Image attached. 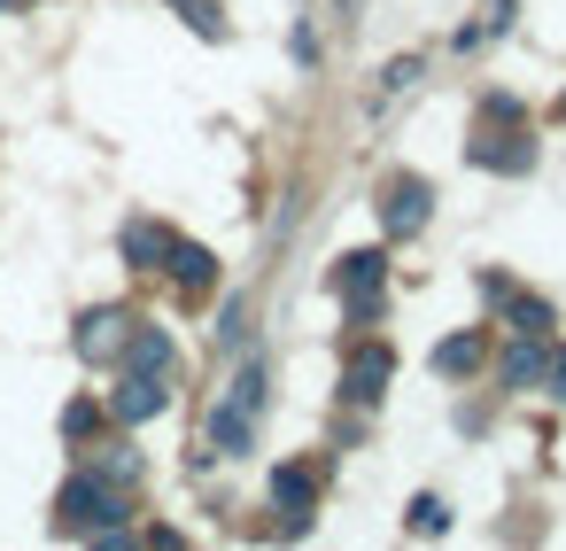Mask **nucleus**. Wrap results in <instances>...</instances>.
<instances>
[{
  "label": "nucleus",
  "mask_w": 566,
  "mask_h": 551,
  "mask_svg": "<svg viewBox=\"0 0 566 551\" xmlns=\"http://www.w3.org/2000/svg\"><path fill=\"white\" fill-rule=\"evenodd\" d=\"M55 536H86V543H133V489L78 466L55 497Z\"/></svg>",
  "instance_id": "1"
},
{
  "label": "nucleus",
  "mask_w": 566,
  "mask_h": 551,
  "mask_svg": "<svg viewBox=\"0 0 566 551\" xmlns=\"http://www.w3.org/2000/svg\"><path fill=\"white\" fill-rule=\"evenodd\" d=\"M388 381H396V350H388V342H357V350H349V365H342V396L365 412V404H380V396H388Z\"/></svg>",
  "instance_id": "2"
},
{
  "label": "nucleus",
  "mask_w": 566,
  "mask_h": 551,
  "mask_svg": "<svg viewBox=\"0 0 566 551\" xmlns=\"http://www.w3.org/2000/svg\"><path fill=\"white\" fill-rule=\"evenodd\" d=\"M164 404H171L164 373H125V381L109 388V404H102V412H109V419H125V427H140V419H156Z\"/></svg>",
  "instance_id": "3"
},
{
  "label": "nucleus",
  "mask_w": 566,
  "mask_h": 551,
  "mask_svg": "<svg viewBox=\"0 0 566 551\" xmlns=\"http://www.w3.org/2000/svg\"><path fill=\"white\" fill-rule=\"evenodd\" d=\"M427 202H434L427 179H396V187L380 195V233H388V241H411V233L427 226Z\"/></svg>",
  "instance_id": "4"
},
{
  "label": "nucleus",
  "mask_w": 566,
  "mask_h": 551,
  "mask_svg": "<svg viewBox=\"0 0 566 551\" xmlns=\"http://www.w3.org/2000/svg\"><path fill=\"white\" fill-rule=\"evenodd\" d=\"M272 505H280V528L303 536L311 512H318V481H311V466H280V474H272Z\"/></svg>",
  "instance_id": "5"
},
{
  "label": "nucleus",
  "mask_w": 566,
  "mask_h": 551,
  "mask_svg": "<svg viewBox=\"0 0 566 551\" xmlns=\"http://www.w3.org/2000/svg\"><path fill=\"white\" fill-rule=\"evenodd\" d=\"M117 249H125V264H133V272H164V264H171V249H179V233H171V226H156V218H133Z\"/></svg>",
  "instance_id": "6"
},
{
  "label": "nucleus",
  "mask_w": 566,
  "mask_h": 551,
  "mask_svg": "<svg viewBox=\"0 0 566 551\" xmlns=\"http://www.w3.org/2000/svg\"><path fill=\"white\" fill-rule=\"evenodd\" d=\"M465 156H473L481 171H512V179H520V171H535V141H527V133H512V141H496V133L481 125Z\"/></svg>",
  "instance_id": "7"
},
{
  "label": "nucleus",
  "mask_w": 566,
  "mask_h": 551,
  "mask_svg": "<svg viewBox=\"0 0 566 551\" xmlns=\"http://www.w3.org/2000/svg\"><path fill=\"white\" fill-rule=\"evenodd\" d=\"M125 334H133V326H125V311H109V303H102V311H86V319H78V357H86V365H102V357H117V350H125Z\"/></svg>",
  "instance_id": "8"
},
{
  "label": "nucleus",
  "mask_w": 566,
  "mask_h": 551,
  "mask_svg": "<svg viewBox=\"0 0 566 551\" xmlns=\"http://www.w3.org/2000/svg\"><path fill=\"white\" fill-rule=\"evenodd\" d=\"M171 365H179L171 334H164V326H140V319H133V334H125V373H164V381H171Z\"/></svg>",
  "instance_id": "9"
},
{
  "label": "nucleus",
  "mask_w": 566,
  "mask_h": 551,
  "mask_svg": "<svg viewBox=\"0 0 566 551\" xmlns=\"http://www.w3.org/2000/svg\"><path fill=\"white\" fill-rule=\"evenodd\" d=\"M481 365H489V334H481V326H458V334L434 350V373H442V381H465V373H481Z\"/></svg>",
  "instance_id": "10"
},
{
  "label": "nucleus",
  "mask_w": 566,
  "mask_h": 551,
  "mask_svg": "<svg viewBox=\"0 0 566 551\" xmlns=\"http://www.w3.org/2000/svg\"><path fill=\"white\" fill-rule=\"evenodd\" d=\"M380 288H388V257L380 249H357V257L334 264V295H380Z\"/></svg>",
  "instance_id": "11"
},
{
  "label": "nucleus",
  "mask_w": 566,
  "mask_h": 551,
  "mask_svg": "<svg viewBox=\"0 0 566 551\" xmlns=\"http://www.w3.org/2000/svg\"><path fill=\"white\" fill-rule=\"evenodd\" d=\"M164 272H171V280H179V295H187V303H195V295H210V288H218V257H210V249H187V241H179V249H171V264H164Z\"/></svg>",
  "instance_id": "12"
},
{
  "label": "nucleus",
  "mask_w": 566,
  "mask_h": 551,
  "mask_svg": "<svg viewBox=\"0 0 566 551\" xmlns=\"http://www.w3.org/2000/svg\"><path fill=\"white\" fill-rule=\"evenodd\" d=\"M496 373H504V388H527V381H543V373H551V350H543V334H520V342L504 350V365H496Z\"/></svg>",
  "instance_id": "13"
},
{
  "label": "nucleus",
  "mask_w": 566,
  "mask_h": 551,
  "mask_svg": "<svg viewBox=\"0 0 566 551\" xmlns=\"http://www.w3.org/2000/svg\"><path fill=\"white\" fill-rule=\"evenodd\" d=\"M210 443H218V458H241V450L256 443V427H249V412H241L233 396H226V404L210 412Z\"/></svg>",
  "instance_id": "14"
},
{
  "label": "nucleus",
  "mask_w": 566,
  "mask_h": 551,
  "mask_svg": "<svg viewBox=\"0 0 566 551\" xmlns=\"http://www.w3.org/2000/svg\"><path fill=\"white\" fill-rule=\"evenodd\" d=\"M504 319H512L520 334H551V303H543V295H520V288H512V295H504Z\"/></svg>",
  "instance_id": "15"
},
{
  "label": "nucleus",
  "mask_w": 566,
  "mask_h": 551,
  "mask_svg": "<svg viewBox=\"0 0 566 551\" xmlns=\"http://www.w3.org/2000/svg\"><path fill=\"white\" fill-rule=\"evenodd\" d=\"M94 435H102V404H94V396L63 404V443H94Z\"/></svg>",
  "instance_id": "16"
},
{
  "label": "nucleus",
  "mask_w": 566,
  "mask_h": 551,
  "mask_svg": "<svg viewBox=\"0 0 566 551\" xmlns=\"http://www.w3.org/2000/svg\"><path fill=\"white\" fill-rule=\"evenodd\" d=\"M94 474H109V481H140V450H125V443H102V458H94Z\"/></svg>",
  "instance_id": "17"
},
{
  "label": "nucleus",
  "mask_w": 566,
  "mask_h": 551,
  "mask_svg": "<svg viewBox=\"0 0 566 551\" xmlns=\"http://www.w3.org/2000/svg\"><path fill=\"white\" fill-rule=\"evenodd\" d=\"M411 536H450V505L442 497H411V520H403Z\"/></svg>",
  "instance_id": "18"
},
{
  "label": "nucleus",
  "mask_w": 566,
  "mask_h": 551,
  "mask_svg": "<svg viewBox=\"0 0 566 551\" xmlns=\"http://www.w3.org/2000/svg\"><path fill=\"white\" fill-rule=\"evenodd\" d=\"M264 396H272V381H264V365H241V381H233V404H241V412L256 419V412H264Z\"/></svg>",
  "instance_id": "19"
},
{
  "label": "nucleus",
  "mask_w": 566,
  "mask_h": 551,
  "mask_svg": "<svg viewBox=\"0 0 566 551\" xmlns=\"http://www.w3.org/2000/svg\"><path fill=\"white\" fill-rule=\"evenodd\" d=\"M179 9H187V24L202 40H226V9H218V0H179Z\"/></svg>",
  "instance_id": "20"
},
{
  "label": "nucleus",
  "mask_w": 566,
  "mask_h": 551,
  "mask_svg": "<svg viewBox=\"0 0 566 551\" xmlns=\"http://www.w3.org/2000/svg\"><path fill=\"white\" fill-rule=\"evenodd\" d=\"M419 71H427L419 55H403V63H388V79H380V102H396V94H411V86H419Z\"/></svg>",
  "instance_id": "21"
},
{
  "label": "nucleus",
  "mask_w": 566,
  "mask_h": 551,
  "mask_svg": "<svg viewBox=\"0 0 566 551\" xmlns=\"http://www.w3.org/2000/svg\"><path fill=\"white\" fill-rule=\"evenodd\" d=\"M512 24H520V0H489V24H481L473 40H504Z\"/></svg>",
  "instance_id": "22"
},
{
  "label": "nucleus",
  "mask_w": 566,
  "mask_h": 551,
  "mask_svg": "<svg viewBox=\"0 0 566 551\" xmlns=\"http://www.w3.org/2000/svg\"><path fill=\"white\" fill-rule=\"evenodd\" d=\"M380 303H388V288H380V295H342V311H349V326H373V319H380Z\"/></svg>",
  "instance_id": "23"
},
{
  "label": "nucleus",
  "mask_w": 566,
  "mask_h": 551,
  "mask_svg": "<svg viewBox=\"0 0 566 551\" xmlns=\"http://www.w3.org/2000/svg\"><path fill=\"white\" fill-rule=\"evenodd\" d=\"M481 125H520V102H512V94H489V102H481Z\"/></svg>",
  "instance_id": "24"
},
{
  "label": "nucleus",
  "mask_w": 566,
  "mask_h": 551,
  "mask_svg": "<svg viewBox=\"0 0 566 551\" xmlns=\"http://www.w3.org/2000/svg\"><path fill=\"white\" fill-rule=\"evenodd\" d=\"M543 381H551V396L566 404V350H551V373H543Z\"/></svg>",
  "instance_id": "25"
},
{
  "label": "nucleus",
  "mask_w": 566,
  "mask_h": 551,
  "mask_svg": "<svg viewBox=\"0 0 566 551\" xmlns=\"http://www.w3.org/2000/svg\"><path fill=\"white\" fill-rule=\"evenodd\" d=\"M334 9H342V17H357V9H365V0H334Z\"/></svg>",
  "instance_id": "26"
},
{
  "label": "nucleus",
  "mask_w": 566,
  "mask_h": 551,
  "mask_svg": "<svg viewBox=\"0 0 566 551\" xmlns=\"http://www.w3.org/2000/svg\"><path fill=\"white\" fill-rule=\"evenodd\" d=\"M0 9H32V0H0Z\"/></svg>",
  "instance_id": "27"
},
{
  "label": "nucleus",
  "mask_w": 566,
  "mask_h": 551,
  "mask_svg": "<svg viewBox=\"0 0 566 551\" xmlns=\"http://www.w3.org/2000/svg\"><path fill=\"white\" fill-rule=\"evenodd\" d=\"M558 117H566V94H558Z\"/></svg>",
  "instance_id": "28"
}]
</instances>
